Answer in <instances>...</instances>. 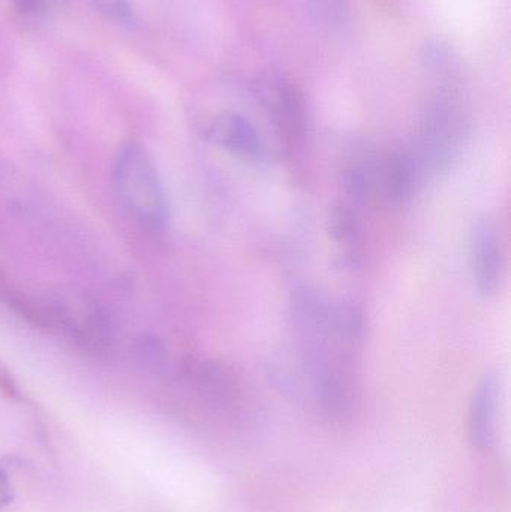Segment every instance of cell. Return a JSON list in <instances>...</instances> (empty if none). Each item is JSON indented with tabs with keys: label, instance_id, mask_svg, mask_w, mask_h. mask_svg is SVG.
<instances>
[{
	"label": "cell",
	"instance_id": "8fae6325",
	"mask_svg": "<svg viewBox=\"0 0 511 512\" xmlns=\"http://www.w3.org/2000/svg\"><path fill=\"white\" fill-rule=\"evenodd\" d=\"M422 60L432 74L447 81H455L461 72V63L455 56V51L440 39L426 42L422 51Z\"/></svg>",
	"mask_w": 511,
	"mask_h": 512
},
{
	"label": "cell",
	"instance_id": "5bb4252c",
	"mask_svg": "<svg viewBox=\"0 0 511 512\" xmlns=\"http://www.w3.org/2000/svg\"><path fill=\"white\" fill-rule=\"evenodd\" d=\"M6 483L5 480H3L2 477H0V504H2L3 501L6 499Z\"/></svg>",
	"mask_w": 511,
	"mask_h": 512
},
{
	"label": "cell",
	"instance_id": "30bf717a",
	"mask_svg": "<svg viewBox=\"0 0 511 512\" xmlns=\"http://www.w3.org/2000/svg\"><path fill=\"white\" fill-rule=\"evenodd\" d=\"M371 168L363 164L360 159L345 162L339 173V185L344 192L350 206H363L371 192Z\"/></svg>",
	"mask_w": 511,
	"mask_h": 512
},
{
	"label": "cell",
	"instance_id": "6da1fadb",
	"mask_svg": "<svg viewBox=\"0 0 511 512\" xmlns=\"http://www.w3.org/2000/svg\"><path fill=\"white\" fill-rule=\"evenodd\" d=\"M114 186L132 218L153 233L167 230L170 207L164 185L149 153L137 144H126L117 153Z\"/></svg>",
	"mask_w": 511,
	"mask_h": 512
},
{
	"label": "cell",
	"instance_id": "8992f818",
	"mask_svg": "<svg viewBox=\"0 0 511 512\" xmlns=\"http://www.w3.org/2000/svg\"><path fill=\"white\" fill-rule=\"evenodd\" d=\"M501 382L495 373H488L474 388L468 408V433L477 450L494 444L500 420Z\"/></svg>",
	"mask_w": 511,
	"mask_h": 512
},
{
	"label": "cell",
	"instance_id": "ba28073f",
	"mask_svg": "<svg viewBox=\"0 0 511 512\" xmlns=\"http://www.w3.org/2000/svg\"><path fill=\"white\" fill-rule=\"evenodd\" d=\"M327 234L339 249V265L353 267L359 261L360 222L354 207L338 203L330 209L327 218Z\"/></svg>",
	"mask_w": 511,
	"mask_h": 512
},
{
	"label": "cell",
	"instance_id": "7a4b0ae2",
	"mask_svg": "<svg viewBox=\"0 0 511 512\" xmlns=\"http://www.w3.org/2000/svg\"><path fill=\"white\" fill-rule=\"evenodd\" d=\"M467 120L453 98H440L423 114L413 153L420 176L449 173L461 156Z\"/></svg>",
	"mask_w": 511,
	"mask_h": 512
},
{
	"label": "cell",
	"instance_id": "277c9868",
	"mask_svg": "<svg viewBox=\"0 0 511 512\" xmlns=\"http://www.w3.org/2000/svg\"><path fill=\"white\" fill-rule=\"evenodd\" d=\"M470 270L477 294L485 300L497 297L503 288L506 256L497 224L491 216H480L471 227Z\"/></svg>",
	"mask_w": 511,
	"mask_h": 512
},
{
	"label": "cell",
	"instance_id": "7c38bea8",
	"mask_svg": "<svg viewBox=\"0 0 511 512\" xmlns=\"http://www.w3.org/2000/svg\"><path fill=\"white\" fill-rule=\"evenodd\" d=\"M95 8L101 12L102 15L108 18V20L114 21L119 24L132 23L131 3L129 0H92Z\"/></svg>",
	"mask_w": 511,
	"mask_h": 512
},
{
	"label": "cell",
	"instance_id": "9c48e42d",
	"mask_svg": "<svg viewBox=\"0 0 511 512\" xmlns=\"http://www.w3.org/2000/svg\"><path fill=\"white\" fill-rule=\"evenodd\" d=\"M305 6L312 23L324 32H342L350 24L348 0H305Z\"/></svg>",
	"mask_w": 511,
	"mask_h": 512
},
{
	"label": "cell",
	"instance_id": "3957f363",
	"mask_svg": "<svg viewBox=\"0 0 511 512\" xmlns=\"http://www.w3.org/2000/svg\"><path fill=\"white\" fill-rule=\"evenodd\" d=\"M255 96L285 143L302 138L306 128V102L302 90L278 74L263 75L255 83Z\"/></svg>",
	"mask_w": 511,
	"mask_h": 512
},
{
	"label": "cell",
	"instance_id": "52a82bcc",
	"mask_svg": "<svg viewBox=\"0 0 511 512\" xmlns=\"http://www.w3.org/2000/svg\"><path fill=\"white\" fill-rule=\"evenodd\" d=\"M419 179V167L411 150H395L387 155L380 168L384 195L395 204L405 203L413 197Z\"/></svg>",
	"mask_w": 511,
	"mask_h": 512
},
{
	"label": "cell",
	"instance_id": "4fadbf2b",
	"mask_svg": "<svg viewBox=\"0 0 511 512\" xmlns=\"http://www.w3.org/2000/svg\"><path fill=\"white\" fill-rule=\"evenodd\" d=\"M12 2H14L15 8L23 14L36 11L39 5V0H12Z\"/></svg>",
	"mask_w": 511,
	"mask_h": 512
},
{
	"label": "cell",
	"instance_id": "5b68a950",
	"mask_svg": "<svg viewBox=\"0 0 511 512\" xmlns=\"http://www.w3.org/2000/svg\"><path fill=\"white\" fill-rule=\"evenodd\" d=\"M207 140L243 161L263 159L264 144L257 128L236 111L218 114L207 126Z\"/></svg>",
	"mask_w": 511,
	"mask_h": 512
}]
</instances>
